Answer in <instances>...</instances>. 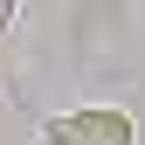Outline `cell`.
<instances>
[{
	"instance_id": "1",
	"label": "cell",
	"mask_w": 145,
	"mask_h": 145,
	"mask_svg": "<svg viewBox=\"0 0 145 145\" xmlns=\"http://www.w3.org/2000/svg\"><path fill=\"white\" fill-rule=\"evenodd\" d=\"M42 145H138V124H131V111H118V104L56 111V118H42Z\"/></svg>"
},
{
	"instance_id": "2",
	"label": "cell",
	"mask_w": 145,
	"mask_h": 145,
	"mask_svg": "<svg viewBox=\"0 0 145 145\" xmlns=\"http://www.w3.org/2000/svg\"><path fill=\"white\" fill-rule=\"evenodd\" d=\"M21 21V7H14V0H0V28H14Z\"/></svg>"
}]
</instances>
